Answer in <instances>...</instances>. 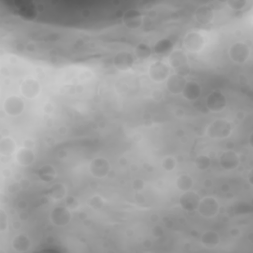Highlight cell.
Returning a JSON list of instances; mask_svg holds the SVG:
<instances>
[{"label":"cell","mask_w":253,"mask_h":253,"mask_svg":"<svg viewBox=\"0 0 253 253\" xmlns=\"http://www.w3.org/2000/svg\"><path fill=\"white\" fill-rule=\"evenodd\" d=\"M166 62L171 69L175 70V73L184 75L183 71L189 66L188 53L183 48H173L167 54Z\"/></svg>","instance_id":"obj_5"},{"label":"cell","mask_w":253,"mask_h":253,"mask_svg":"<svg viewBox=\"0 0 253 253\" xmlns=\"http://www.w3.org/2000/svg\"><path fill=\"white\" fill-rule=\"evenodd\" d=\"M227 55L233 63L244 64L251 56L250 45L243 41L234 42L229 45L227 49Z\"/></svg>","instance_id":"obj_3"},{"label":"cell","mask_w":253,"mask_h":253,"mask_svg":"<svg viewBox=\"0 0 253 253\" xmlns=\"http://www.w3.org/2000/svg\"><path fill=\"white\" fill-rule=\"evenodd\" d=\"M10 246L14 252L25 253L30 251L32 247V240L26 233H17L10 242Z\"/></svg>","instance_id":"obj_19"},{"label":"cell","mask_w":253,"mask_h":253,"mask_svg":"<svg viewBox=\"0 0 253 253\" xmlns=\"http://www.w3.org/2000/svg\"><path fill=\"white\" fill-rule=\"evenodd\" d=\"M41 90L42 86L40 81L34 77L24 78L19 85V91L21 96L28 100L36 99L40 95Z\"/></svg>","instance_id":"obj_11"},{"label":"cell","mask_w":253,"mask_h":253,"mask_svg":"<svg viewBox=\"0 0 253 253\" xmlns=\"http://www.w3.org/2000/svg\"><path fill=\"white\" fill-rule=\"evenodd\" d=\"M233 132V124L225 118H217L211 121L206 129V135L211 139H225Z\"/></svg>","instance_id":"obj_1"},{"label":"cell","mask_w":253,"mask_h":253,"mask_svg":"<svg viewBox=\"0 0 253 253\" xmlns=\"http://www.w3.org/2000/svg\"><path fill=\"white\" fill-rule=\"evenodd\" d=\"M151 54V49L150 47L145 44V43H139L136 47H135V51H134V55H136L139 58H146Z\"/></svg>","instance_id":"obj_29"},{"label":"cell","mask_w":253,"mask_h":253,"mask_svg":"<svg viewBox=\"0 0 253 253\" xmlns=\"http://www.w3.org/2000/svg\"><path fill=\"white\" fill-rule=\"evenodd\" d=\"M9 227L8 214L4 209H0V232H5Z\"/></svg>","instance_id":"obj_31"},{"label":"cell","mask_w":253,"mask_h":253,"mask_svg":"<svg viewBox=\"0 0 253 253\" xmlns=\"http://www.w3.org/2000/svg\"><path fill=\"white\" fill-rule=\"evenodd\" d=\"M48 197L55 202L65 200L67 197V188L63 183H54L50 186L47 192Z\"/></svg>","instance_id":"obj_23"},{"label":"cell","mask_w":253,"mask_h":253,"mask_svg":"<svg viewBox=\"0 0 253 253\" xmlns=\"http://www.w3.org/2000/svg\"><path fill=\"white\" fill-rule=\"evenodd\" d=\"M151 234L155 238L162 237L164 235V228L161 225H159V224H155L151 228Z\"/></svg>","instance_id":"obj_32"},{"label":"cell","mask_w":253,"mask_h":253,"mask_svg":"<svg viewBox=\"0 0 253 253\" xmlns=\"http://www.w3.org/2000/svg\"><path fill=\"white\" fill-rule=\"evenodd\" d=\"M194 19L200 25H211L214 20V9L210 4H202L195 9Z\"/></svg>","instance_id":"obj_16"},{"label":"cell","mask_w":253,"mask_h":253,"mask_svg":"<svg viewBox=\"0 0 253 253\" xmlns=\"http://www.w3.org/2000/svg\"><path fill=\"white\" fill-rule=\"evenodd\" d=\"M16 163L21 167H29L36 161V153L32 147L22 146L18 148L14 155Z\"/></svg>","instance_id":"obj_18"},{"label":"cell","mask_w":253,"mask_h":253,"mask_svg":"<svg viewBox=\"0 0 253 253\" xmlns=\"http://www.w3.org/2000/svg\"><path fill=\"white\" fill-rule=\"evenodd\" d=\"M187 78L185 75L179 73L170 74V76L165 81V87L167 91L172 95H181L185 84L187 82Z\"/></svg>","instance_id":"obj_17"},{"label":"cell","mask_w":253,"mask_h":253,"mask_svg":"<svg viewBox=\"0 0 253 253\" xmlns=\"http://www.w3.org/2000/svg\"><path fill=\"white\" fill-rule=\"evenodd\" d=\"M200 199V195L192 189L189 191L182 192V194L179 197L178 203L182 210H184L187 212H193L197 211Z\"/></svg>","instance_id":"obj_14"},{"label":"cell","mask_w":253,"mask_h":253,"mask_svg":"<svg viewBox=\"0 0 253 253\" xmlns=\"http://www.w3.org/2000/svg\"><path fill=\"white\" fill-rule=\"evenodd\" d=\"M112 169V165L110 161L102 156L94 157L88 163V171L89 173L97 179H103L107 177Z\"/></svg>","instance_id":"obj_9"},{"label":"cell","mask_w":253,"mask_h":253,"mask_svg":"<svg viewBox=\"0 0 253 253\" xmlns=\"http://www.w3.org/2000/svg\"><path fill=\"white\" fill-rule=\"evenodd\" d=\"M49 220L56 227H65L72 220V210L66 205H57L51 209Z\"/></svg>","instance_id":"obj_7"},{"label":"cell","mask_w":253,"mask_h":253,"mask_svg":"<svg viewBox=\"0 0 253 253\" xmlns=\"http://www.w3.org/2000/svg\"><path fill=\"white\" fill-rule=\"evenodd\" d=\"M135 63V55L128 50H120L113 57V66L121 72L131 70Z\"/></svg>","instance_id":"obj_12"},{"label":"cell","mask_w":253,"mask_h":253,"mask_svg":"<svg viewBox=\"0 0 253 253\" xmlns=\"http://www.w3.org/2000/svg\"><path fill=\"white\" fill-rule=\"evenodd\" d=\"M18 150L16 140L10 135H4L0 139V154L2 157H11Z\"/></svg>","instance_id":"obj_21"},{"label":"cell","mask_w":253,"mask_h":253,"mask_svg":"<svg viewBox=\"0 0 253 253\" xmlns=\"http://www.w3.org/2000/svg\"><path fill=\"white\" fill-rule=\"evenodd\" d=\"M220 167L226 171H232L240 165V156L233 149H225L218 156Z\"/></svg>","instance_id":"obj_15"},{"label":"cell","mask_w":253,"mask_h":253,"mask_svg":"<svg viewBox=\"0 0 253 253\" xmlns=\"http://www.w3.org/2000/svg\"><path fill=\"white\" fill-rule=\"evenodd\" d=\"M211 160L207 154H199L196 156L194 160L195 167L200 171H206L211 167Z\"/></svg>","instance_id":"obj_26"},{"label":"cell","mask_w":253,"mask_h":253,"mask_svg":"<svg viewBox=\"0 0 253 253\" xmlns=\"http://www.w3.org/2000/svg\"><path fill=\"white\" fill-rule=\"evenodd\" d=\"M200 242L204 247L209 248V249H212V248H215L219 245L220 236L215 230L209 229V230L204 231L200 235Z\"/></svg>","instance_id":"obj_22"},{"label":"cell","mask_w":253,"mask_h":253,"mask_svg":"<svg viewBox=\"0 0 253 253\" xmlns=\"http://www.w3.org/2000/svg\"><path fill=\"white\" fill-rule=\"evenodd\" d=\"M89 207L93 210H100L104 206V199L99 195H94L89 199Z\"/></svg>","instance_id":"obj_30"},{"label":"cell","mask_w":253,"mask_h":253,"mask_svg":"<svg viewBox=\"0 0 253 253\" xmlns=\"http://www.w3.org/2000/svg\"><path fill=\"white\" fill-rule=\"evenodd\" d=\"M248 3L249 2L247 0H228L225 2V5L231 10L240 11V10H243L244 8H246Z\"/></svg>","instance_id":"obj_28"},{"label":"cell","mask_w":253,"mask_h":253,"mask_svg":"<svg viewBox=\"0 0 253 253\" xmlns=\"http://www.w3.org/2000/svg\"><path fill=\"white\" fill-rule=\"evenodd\" d=\"M220 205L218 200L213 196H205L200 199L197 212L205 218H212L219 212Z\"/></svg>","instance_id":"obj_6"},{"label":"cell","mask_w":253,"mask_h":253,"mask_svg":"<svg viewBox=\"0 0 253 253\" xmlns=\"http://www.w3.org/2000/svg\"><path fill=\"white\" fill-rule=\"evenodd\" d=\"M170 74H171V68L169 67L167 62L162 59L154 60L148 65V68H147L148 78L156 84L164 83L167 80V78L170 76Z\"/></svg>","instance_id":"obj_4"},{"label":"cell","mask_w":253,"mask_h":253,"mask_svg":"<svg viewBox=\"0 0 253 253\" xmlns=\"http://www.w3.org/2000/svg\"><path fill=\"white\" fill-rule=\"evenodd\" d=\"M202 94V86L198 81L195 80H187L185 87L181 93L182 97L189 101V102H195L197 101Z\"/></svg>","instance_id":"obj_20"},{"label":"cell","mask_w":253,"mask_h":253,"mask_svg":"<svg viewBox=\"0 0 253 253\" xmlns=\"http://www.w3.org/2000/svg\"><path fill=\"white\" fill-rule=\"evenodd\" d=\"M37 175L42 182H52L56 177V170L52 165L45 164L38 169Z\"/></svg>","instance_id":"obj_25"},{"label":"cell","mask_w":253,"mask_h":253,"mask_svg":"<svg viewBox=\"0 0 253 253\" xmlns=\"http://www.w3.org/2000/svg\"><path fill=\"white\" fill-rule=\"evenodd\" d=\"M177 166V160L172 155H167L161 160V167L166 172H172Z\"/></svg>","instance_id":"obj_27"},{"label":"cell","mask_w":253,"mask_h":253,"mask_svg":"<svg viewBox=\"0 0 253 253\" xmlns=\"http://www.w3.org/2000/svg\"><path fill=\"white\" fill-rule=\"evenodd\" d=\"M65 205H66L68 208H70L71 210H73V209L77 208L78 202H77V200H76L75 198H73V197H66V198H65Z\"/></svg>","instance_id":"obj_34"},{"label":"cell","mask_w":253,"mask_h":253,"mask_svg":"<svg viewBox=\"0 0 253 253\" xmlns=\"http://www.w3.org/2000/svg\"><path fill=\"white\" fill-rule=\"evenodd\" d=\"M207 39L199 30H191L183 38V47L186 52H200L206 45Z\"/></svg>","instance_id":"obj_2"},{"label":"cell","mask_w":253,"mask_h":253,"mask_svg":"<svg viewBox=\"0 0 253 253\" xmlns=\"http://www.w3.org/2000/svg\"><path fill=\"white\" fill-rule=\"evenodd\" d=\"M4 113L9 117H19L25 111V101L20 95H9L5 98L2 105Z\"/></svg>","instance_id":"obj_8"},{"label":"cell","mask_w":253,"mask_h":253,"mask_svg":"<svg viewBox=\"0 0 253 253\" xmlns=\"http://www.w3.org/2000/svg\"><path fill=\"white\" fill-rule=\"evenodd\" d=\"M206 108L211 113H220L225 110L227 106V99L225 95L219 90L211 91L205 99Z\"/></svg>","instance_id":"obj_10"},{"label":"cell","mask_w":253,"mask_h":253,"mask_svg":"<svg viewBox=\"0 0 253 253\" xmlns=\"http://www.w3.org/2000/svg\"><path fill=\"white\" fill-rule=\"evenodd\" d=\"M143 14L138 9H127L125 11L122 17V21L124 26L131 31L138 30L143 24Z\"/></svg>","instance_id":"obj_13"},{"label":"cell","mask_w":253,"mask_h":253,"mask_svg":"<svg viewBox=\"0 0 253 253\" xmlns=\"http://www.w3.org/2000/svg\"><path fill=\"white\" fill-rule=\"evenodd\" d=\"M132 188L135 191H141L144 188V181L142 179H134L132 181Z\"/></svg>","instance_id":"obj_33"},{"label":"cell","mask_w":253,"mask_h":253,"mask_svg":"<svg viewBox=\"0 0 253 253\" xmlns=\"http://www.w3.org/2000/svg\"><path fill=\"white\" fill-rule=\"evenodd\" d=\"M194 184L193 177L188 173H181L175 179V187L181 192L192 190Z\"/></svg>","instance_id":"obj_24"}]
</instances>
